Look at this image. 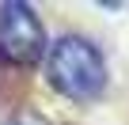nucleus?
<instances>
[{
  "instance_id": "f03ea898",
  "label": "nucleus",
  "mask_w": 129,
  "mask_h": 125,
  "mask_svg": "<svg viewBox=\"0 0 129 125\" xmlns=\"http://www.w3.org/2000/svg\"><path fill=\"white\" fill-rule=\"evenodd\" d=\"M42 46H46V30L27 4H4L0 8V57L34 61V57H42Z\"/></svg>"
},
{
  "instance_id": "f257e3e1",
  "label": "nucleus",
  "mask_w": 129,
  "mask_h": 125,
  "mask_svg": "<svg viewBox=\"0 0 129 125\" xmlns=\"http://www.w3.org/2000/svg\"><path fill=\"white\" fill-rule=\"evenodd\" d=\"M46 72H49V84L64 99H76V102H87V99L103 95V87H106V61H103V53L87 38H72V34L53 42Z\"/></svg>"
}]
</instances>
